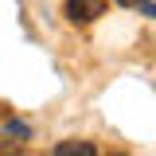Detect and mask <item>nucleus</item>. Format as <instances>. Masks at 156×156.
I'll list each match as a JSON object with an SVG mask.
<instances>
[{"label":"nucleus","instance_id":"1","mask_svg":"<svg viewBox=\"0 0 156 156\" xmlns=\"http://www.w3.org/2000/svg\"><path fill=\"white\" fill-rule=\"evenodd\" d=\"M62 16L70 23H94L98 16H105V0H66Z\"/></svg>","mask_w":156,"mask_h":156},{"label":"nucleus","instance_id":"2","mask_svg":"<svg viewBox=\"0 0 156 156\" xmlns=\"http://www.w3.org/2000/svg\"><path fill=\"white\" fill-rule=\"evenodd\" d=\"M51 156H94V144L90 140H62V144H55Z\"/></svg>","mask_w":156,"mask_h":156},{"label":"nucleus","instance_id":"3","mask_svg":"<svg viewBox=\"0 0 156 156\" xmlns=\"http://www.w3.org/2000/svg\"><path fill=\"white\" fill-rule=\"evenodd\" d=\"M4 133L8 136H27V125L23 121H4Z\"/></svg>","mask_w":156,"mask_h":156},{"label":"nucleus","instance_id":"4","mask_svg":"<svg viewBox=\"0 0 156 156\" xmlns=\"http://www.w3.org/2000/svg\"><path fill=\"white\" fill-rule=\"evenodd\" d=\"M0 156H23V148L16 140H0Z\"/></svg>","mask_w":156,"mask_h":156},{"label":"nucleus","instance_id":"5","mask_svg":"<svg viewBox=\"0 0 156 156\" xmlns=\"http://www.w3.org/2000/svg\"><path fill=\"white\" fill-rule=\"evenodd\" d=\"M136 8H140V12H148V16L156 20V4H152V0H136Z\"/></svg>","mask_w":156,"mask_h":156},{"label":"nucleus","instance_id":"6","mask_svg":"<svg viewBox=\"0 0 156 156\" xmlns=\"http://www.w3.org/2000/svg\"><path fill=\"white\" fill-rule=\"evenodd\" d=\"M117 4H136V0H117Z\"/></svg>","mask_w":156,"mask_h":156},{"label":"nucleus","instance_id":"7","mask_svg":"<svg viewBox=\"0 0 156 156\" xmlns=\"http://www.w3.org/2000/svg\"><path fill=\"white\" fill-rule=\"evenodd\" d=\"M109 156H125V152H109Z\"/></svg>","mask_w":156,"mask_h":156}]
</instances>
